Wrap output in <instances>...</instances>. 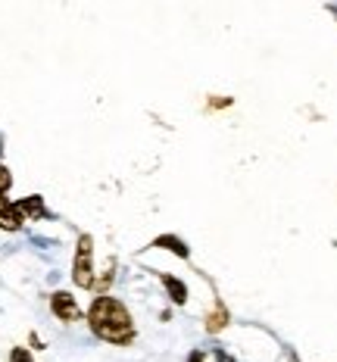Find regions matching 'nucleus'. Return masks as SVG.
I'll list each match as a JSON object with an SVG mask.
<instances>
[{"label": "nucleus", "instance_id": "11", "mask_svg": "<svg viewBox=\"0 0 337 362\" xmlns=\"http://www.w3.org/2000/svg\"><path fill=\"white\" fill-rule=\"evenodd\" d=\"M209 107H231V97H213V103H209Z\"/></svg>", "mask_w": 337, "mask_h": 362}, {"label": "nucleus", "instance_id": "10", "mask_svg": "<svg viewBox=\"0 0 337 362\" xmlns=\"http://www.w3.org/2000/svg\"><path fill=\"white\" fill-rule=\"evenodd\" d=\"M10 362H32V353L25 346H13L10 350Z\"/></svg>", "mask_w": 337, "mask_h": 362}, {"label": "nucleus", "instance_id": "4", "mask_svg": "<svg viewBox=\"0 0 337 362\" xmlns=\"http://www.w3.org/2000/svg\"><path fill=\"white\" fill-rule=\"evenodd\" d=\"M25 225V216H22L19 203L10 197H0V228L4 231H19Z\"/></svg>", "mask_w": 337, "mask_h": 362}, {"label": "nucleus", "instance_id": "7", "mask_svg": "<svg viewBox=\"0 0 337 362\" xmlns=\"http://www.w3.org/2000/svg\"><path fill=\"white\" fill-rule=\"evenodd\" d=\"M16 203H19V209H22V216H25V218H50L47 206H44V197H37V194H32V197H22Z\"/></svg>", "mask_w": 337, "mask_h": 362}, {"label": "nucleus", "instance_id": "2", "mask_svg": "<svg viewBox=\"0 0 337 362\" xmlns=\"http://www.w3.org/2000/svg\"><path fill=\"white\" fill-rule=\"evenodd\" d=\"M72 281L85 291H94V238L91 235H78L75 244V262H72Z\"/></svg>", "mask_w": 337, "mask_h": 362}, {"label": "nucleus", "instance_id": "6", "mask_svg": "<svg viewBox=\"0 0 337 362\" xmlns=\"http://www.w3.org/2000/svg\"><path fill=\"white\" fill-rule=\"evenodd\" d=\"M160 281H162V288L169 291V300L175 306H184L187 303V284L182 281V278H175V275H160Z\"/></svg>", "mask_w": 337, "mask_h": 362}, {"label": "nucleus", "instance_id": "8", "mask_svg": "<svg viewBox=\"0 0 337 362\" xmlns=\"http://www.w3.org/2000/svg\"><path fill=\"white\" fill-rule=\"evenodd\" d=\"M225 325H228V309H225V303H219V300H215V309L213 313L206 315V331H222Z\"/></svg>", "mask_w": 337, "mask_h": 362}, {"label": "nucleus", "instance_id": "12", "mask_svg": "<svg viewBox=\"0 0 337 362\" xmlns=\"http://www.w3.org/2000/svg\"><path fill=\"white\" fill-rule=\"evenodd\" d=\"M191 362H203V353L197 350V353H194V356H191Z\"/></svg>", "mask_w": 337, "mask_h": 362}, {"label": "nucleus", "instance_id": "1", "mask_svg": "<svg viewBox=\"0 0 337 362\" xmlns=\"http://www.w3.org/2000/svg\"><path fill=\"white\" fill-rule=\"evenodd\" d=\"M88 328L94 331L100 341L116 344V346H131L134 344V322L131 313L122 300L110 297V293H100V297L88 309Z\"/></svg>", "mask_w": 337, "mask_h": 362}, {"label": "nucleus", "instance_id": "9", "mask_svg": "<svg viewBox=\"0 0 337 362\" xmlns=\"http://www.w3.org/2000/svg\"><path fill=\"white\" fill-rule=\"evenodd\" d=\"M10 187H13V175H10V169L0 163V197H6V194H10Z\"/></svg>", "mask_w": 337, "mask_h": 362}, {"label": "nucleus", "instance_id": "5", "mask_svg": "<svg viewBox=\"0 0 337 362\" xmlns=\"http://www.w3.org/2000/svg\"><path fill=\"white\" fill-rule=\"evenodd\" d=\"M150 247H153V250H169V253H175L178 259H191V247H187L178 235H160V238L150 240Z\"/></svg>", "mask_w": 337, "mask_h": 362}, {"label": "nucleus", "instance_id": "3", "mask_svg": "<svg viewBox=\"0 0 337 362\" xmlns=\"http://www.w3.org/2000/svg\"><path fill=\"white\" fill-rule=\"evenodd\" d=\"M50 313H54L59 322H66V325H72V322L81 319L78 300H75L72 293H66V291H57L54 297H50Z\"/></svg>", "mask_w": 337, "mask_h": 362}]
</instances>
